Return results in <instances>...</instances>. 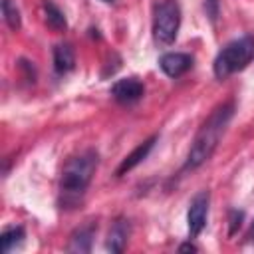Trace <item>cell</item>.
Here are the masks:
<instances>
[{"label":"cell","mask_w":254,"mask_h":254,"mask_svg":"<svg viewBox=\"0 0 254 254\" xmlns=\"http://www.w3.org/2000/svg\"><path fill=\"white\" fill-rule=\"evenodd\" d=\"M208 204H210L208 190H200L190 198L189 210H187V224H189L190 238H196L202 232V228L206 224V216H208Z\"/></svg>","instance_id":"5b68a950"},{"label":"cell","mask_w":254,"mask_h":254,"mask_svg":"<svg viewBox=\"0 0 254 254\" xmlns=\"http://www.w3.org/2000/svg\"><path fill=\"white\" fill-rule=\"evenodd\" d=\"M204 10H206V16L214 22L218 16V0H204Z\"/></svg>","instance_id":"2e32d148"},{"label":"cell","mask_w":254,"mask_h":254,"mask_svg":"<svg viewBox=\"0 0 254 254\" xmlns=\"http://www.w3.org/2000/svg\"><path fill=\"white\" fill-rule=\"evenodd\" d=\"M42 6H44V14H46V24L56 32H64L67 28V20H65L64 12L52 0H44Z\"/></svg>","instance_id":"7c38bea8"},{"label":"cell","mask_w":254,"mask_h":254,"mask_svg":"<svg viewBox=\"0 0 254 254\" xmlns=\"http://www.w3.org/2000/svg\"><path fill=\"white\" fill-rule=\"evenodd\" d=\"M254 58V36H242L238 40L228 42L218 56L214 58L212 69L218 79H226L228 75L244 69Z\"/></svg>","instance_id":"3957f363"},{"label":"cell","mask_w":254,"mask_h":254,"mask_svg":"<svg viewBox=\"0 0 254 254\" xmlns=\"http://www.w3.org/2000/svg\"><path fill=\"white\" fill-rule=\"evenodd\" d=\"M190 65H192V58L183 52H169L159 60V67L169 77H181L190 69Z\"/></svg>","instance_id":"52a82bcc"},{"label":"cell","mask_w":254,"mask_h":254,"mask_svg":"<svg viewBox=\"0 0 254 254\" xmlns=\"http://www.w3.org/2000/svg\"><path fill=\"white\" fill-rule=\"evenodd\" d=\"M242 220H244V212L242 210H230V228H228V234L230 236L236 234V230L240 228Z\"/></svg>","instance_id":"9a60e30c"},{"label":"cell","mask_w":254,"mask_h":254,"mask_svg":"<svg viewBox=\"0 0 254 254\" xmlns=\"http://www.w3.org/2000/svg\"><path fill=\"white\" fill-rule=\"evenodd\" d=\"M101 2H105V4H111V2H115V0H101Z\"/></svg>","instance_id":"ac0fdd59"},{"label":"cell","mask_w":254,"mask_h":254,"mask_svg":"<svg viewBox=\"0 0 254 254\" xmlns=\"http://www.w3.org/2000/svg\"><path fill=\"white\" fill-rule=\"evenodd\" d=\"M95 232H97V224L95 222L79 226L77 230L71 232L67 250L69 252H89L91 244H93V238H95Z\"/></svg>","instance_id":"30bf717a"},{"label":"cell","mask_w":254,"mask_h":254,"mask_svg":"<svg viewBox=\"0 0 254 254\" xmlns=\"http://www.w3.org/2000/svg\"><path fill=\"white\" fill-rule=\"evenodd\" d=\"M97 165H99V155L95 149H87L65 163L60 179V190L65 196V200H77L85 192V189L89 187L95 175Z\"/></svg>","instance_id":"7a4b0ae2"},{"label":"cell","mask_w":254,"mask_h":254,"mask_svg":"<svg viewBox=\"0 0 254 254\" xmlns=\"http://www.w3.org/2000/svg\"><path fill=\"white\" fill-rule=\"evenodd\" d=\"M181 28V6L177 0H161L153 12V38L159 46H171Z\"/></svg>","instance_id":"277c9868"},{"label":"cell","mask_w":254,"mask_h":254,"mask_svg":"<svg viewBox=\"0 0 254 254\" xmlns=\"http://www.w3.org/2000/svg\"><path fill=\"white\" fill-rule=\"evenodd\" d=\"M2 16H4V20H6L10 30H14V32L20 30V26H22L20 10H18V6L12 0H2Z\"/></svg>","instance_id":"5bb4252c"},{"label":"cell","mask_w":254,"mask_h":254,"mask_svg":"<svg viewBox=\"0 0 254 254\" xmlns=\"http://www.w3.org/2000/svg\"><path fill=\"white\" fill-rule=\"evenodd\" d=\"M75 67V54L69 44H58L54 46V69L56 73L64 75L69 73Z\"/></svg>","instance_id":"8fae6325"},{"label":"cell","mask_w":254,"mask_h":254,"mask_svg":"<svg viewBox=\"0 0 254 254\" xmlns=\"http://www.w3.org/2000/svg\"><path fill=\"white\" fill-rule=\"evenodd\" d=\"M189 250H190V252H194V250H196V246H194V244H190V242H187V244H181V246H179V252H189Z\"/></svg>","instance_id":"e0dca14e"},{"label":"cell","mask_w":254,"mask_h":254,"mask_svg":"<svg viewBox=\"0 0 254 254\" xmlns=\"http://www.w3.org/2000/svg\"><path fill=\"white\" fill-rule=\"evenodd\" d=\"M111 97L117 101V103H123V105H131L135 101H139L145 93V87L143 83L137 79V77H125V79H117L113 85H111Z\"/></svg>","instance_id":"8992f818"},{"label":"cell","mask_w":254,"mask_h":254,"mask_svg":"<svg viewBox=\"0 0 254 254\" xmlns=\"http://www.w3.org/2000/svg\"><path fill=\"white\" fill-rule=\"evenodd\" d=\"M157 139H159L157 135H151V137H149V139H145L141 145H137V147H135V149H133V151H131V153L121 161V165L117 167V177H121V175L129 173V171H131V169H135L141 161H145V159H147V155L151 153V149L155 147Z\"/></svg>","instance_id":"9c48e42d"},{"label":"cell","mask_w":254,"mask_h":254,"mask_svg":"<svg viewBox=\"0 0 254 254\" xmlns=\"http://www.w3.org/2000/svg\"><path fill=\"white\" fill-rule=\"evenodd\" d=\"M232 115H234V101L230 99V101L220 103L204 119V123L198 127V131H196V135L190 143V149L187 153V161L183 165V171H194L212 157V153L216 151Z\"/></svg>","instance_id":"6da1fadb"},{"label":"cell","mask_w":254,"mask_h":254,"mask_svg":"<svg viewBox=\"0 0 254 254\" xmlns=\"http://www.w3.org/2000/svg\"><path fill=\"white\" fill-rule=\"evenodd\" d=\"M22 240H24V228H22V226H10V228H6V230L2 232V236H0L2 252H4V254L12 252L16 246L22 244Z\"/></svg>","instance_id":"4fadbf2b"},{"label":"cell","mask_w":254,"mask_h":254,"mask_svg":"<svg viewBox=\"0 0 254 254\" xmlns=\"http://www.w3.org/2000/svg\"><path fill=\"white\" fill-rule=\"evenodd\" d=\"M129 234H131V224L127 218H117L111 228H109V234H107V240H105V248L109 252H123L127 240H129Z\"/></svg>","instance_id":"ba28073f"}]
</instances>
